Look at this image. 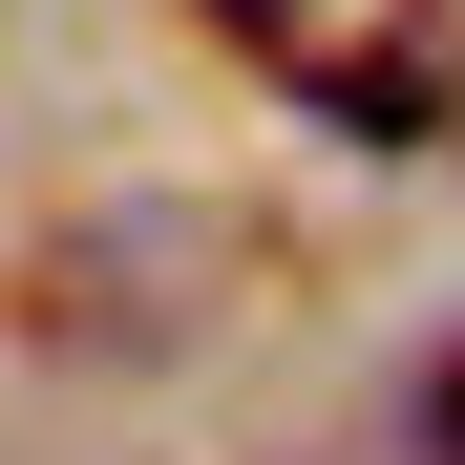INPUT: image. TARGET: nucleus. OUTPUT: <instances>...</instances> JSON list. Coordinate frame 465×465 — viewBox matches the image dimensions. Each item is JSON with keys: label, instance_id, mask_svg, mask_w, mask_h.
Segmentation results:
<instances>
[{"label": "nucleus", "instance_id": "obj_2", "mask_svg": "<svg viewBox=\"0 0 465 465\" xmlns=\"http://www.w3.org/2000/svg\"><path fill=\"white\" fill-rule=\"evenodd\" d=\"M423 465H465V339L423 360Z\"/></svg>", "mask_w": 465, "mask_h": 465}, {"label": "nucleus", "instance_id": "obj_1", "mask_svg": "<svg viewBox=\"0 0 465 465\" xmlns=\"http://www.w3.org/2000/svg\"><path fill=\"white\" fill-rule=\"evenodd\" d=\"M275 64H296L360 148H444V127H465V43L423 22V0H339V22H318V43H275Z\"/></svg>", "mask_w": 465, "mask_h": 465}, {"label": "nucleus", "instance_id": "obj_3", "mask_svg": "<svg viewBox=\"0 0 465 465\" xmlns=\"http://www.w3.org/2000/svg\"><path fill=\"white\" fill-rule=\"evenodd\" d=\"M212 22H232V43H318L339 0H212Z\"/></svg>", "mask_w": 465, "mask_h": 465}]
</instances>
